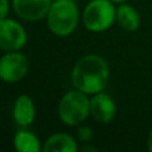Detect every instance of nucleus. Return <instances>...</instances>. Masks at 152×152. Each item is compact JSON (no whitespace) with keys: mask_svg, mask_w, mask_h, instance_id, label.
Listing matches in <instances>:
<instances>
[{"mask_svg":"<svg viewBox=\"0 0 152 152\" xmlns=\"http://www.w3.org/2000/svg\"><path fill=\"white\" fill-rule=\"evenodd\" d=\"M110 69L107 61L99 55H87L81 58L71 72V80L76 89L87 95L102 92L107 87Z\"/></svg>","mask_w":152,"mask_h":152,"instance_id":"obj_1","label":"nucleus"},{"mask_svg":"<svg viewBox=\"0 0 152 152\" xmlns=\"http://www.w3.org/2000/svg\"><path fill=\"white\" fill-rule=\"evenodd\" d=\"M79 21V11L72 0H56L47 13V24L53 35L68 36L75 31Z\"/></svg>","mask_w":152,"mask_h":152,"instance_id":"obj_2","label":"nucleus"},{"mask_svg":"<svg viewBox=\"0 0 152 152\" xmlns=\"http://www.w3.org/2000/svg\"><path fill=\"white\" fill-rule=\"evenodd\" d=\"M89 113L91 100L87 97V94L79 89L67 92L59 103V118L69 127L83 123Z\"/></svg>","mask_w":152,"mask_h":152,"instance_id":"obj_3","label":"nucleus"},{"mask_svg":"<svg viewBox=\"0 0 152 152\" xmlns=\"http://www.w3.org/2000/svg\"><path fill=\"white\" fill-rule=\"evenodd\" d=\"M116 10L111 0H91L84 8L83 23L88 31L103 32L113 24Z\"/></svg>","mask_w":152,"mask_h":152,"instance_id":"obj_4","label":"nucleus"},{"mask_svg":"<svg viewBox=\"0 0 152 152\" xmlns=\"http://www.w3.org/2000/svg\"><path fill=\"white\" fill-rule=\"evenodd\" d=\"M28 71V60L23 53L11 51L0 60V77L5 83H16L21 80Z\"/></svg>","mask_w":152,"mask_h":152,"instance_id":"obj_5","label":"nucleus"},{"mask_svg":"<svg viewBox=\"0 0 152 152\" xmlns=\"http://www.w3.org/2000/svg\"><path fill=\"white\" fill-rule=\"evenodd\" d=\"M27 42V34L24 28L15 20L1 19L0 20V45L3 51H19Z\"/></svg>","mask_w":152,"mask_h":152,"instance_id":"obj_6","label":"nucleus"},{"mask_svg":"<svg viewBox=\"0 0 152 152\" xmlns=\"http://www.w3.org/2000/svg\"><path fill=\"white\" fill-rule=\"evenodd\" d=\"M51 4V0H12L16 15L27 21H37L47 16Z\"/></svg>","mask_w":152,"mask_h":152,"instance_id":"obj_7","label":"nucleus"},{"mask_svg":"<svg viewBox=\"0 0 152 152\" xmlns=\"http://www.w3.org/2000/svg\"><path fill=\"white\" fill-rule=\"evenodd\" d=\"M115 113L116 105L110 95L103 92L95 94V96L91 99V115L99 123H111L115 118Z\"/></svg>","mask_w":152,"mask_h":152,"instance_id":"obj_8","label":"nucleus"},{"mask_svg":"<svg viewBox=\"0 0 152 152\" xmlns=\"http://www.w3.org/2000/svg\"><path fill=\"white\" fill-rule=\"evenodd\" d=\"M12 115L16 124L20 126L21 128H26L32 124L35 119V105L28 95H20L16 99L13 104Z\"/></svg>","mask_w":152,"mask_h":152,"instance_id":"obj_9","label":"nucleus"},{"mask_svg":"<svg viewBox=\"0 0 152 152\" xmlns=\"http://www.w3.org/2000/svg\"><path fill=\"white\" fill-rule=\"evenodd\" d=\"M116 20L119 26L127 32H134L139 28L140 18L137 11L128 4H121L116 10Z\"/></svg>","mask_w":152,"mask_h":152,"instance_id":"obj_10","label":"nucleus"},{"mask_svg":"<svg viewBox=\"0 0 152 152\" xmlns=\"http://www.w3.org/2000/svg\"><path fill=\"white\" fill-rule=\"evenodd\" d=\"M43 150L45 152H75L77 150L75 140L67 134H55L47 139Z\"/></svg>","mask_w":152,"mask_h":152,"instance_id":"obj_11","label":"nucleus"},{"mask_svg":"<svg viewBox=\"0 0 152 152\" xmlns=\"http://www.w3.org/2000/svg\"><path fill=\"white\" fill-rule=\"evenodd\" d=\"M15 148L19 152H39L40 143L37 137L32 132L27 129H20L16 132L15 139H13Z\"/></svg>","mask_w":152,"mask_h":152,"instance_id":"obj_12","label":"nucleus"},{"mask_svg":"<svg viewBox=\"0 0 152 152\" xmlns=\"http://www.w3.org/2000/svg\"><path fill=\"white\" fill-rule=\"evenodd\" d=\"M77 139L83 143H87L92 139V131L89 127H81L77 131Z\"/></svg>","mask_w":152,"mask_h":152,"instance_id":"obj_13","label":"nucleus"},{"mask_svg":"<svg viewBox=\"0 0 152 152\" xmlns=\"http://www.w3.org/2000/svg\"><path fill=\"white\" fill-rule=\"evenodd\" d=\"M8 13V0H1V13H0V18L5 19Z\"/></svg>","mask_w":152,"mask_h":152,"instance_id":"obj_14","label":"nucleus"},{"mask_svg":"<svg viewBox=\"0 0 152 152\" xmlns=\"http://www.w3.org/2000/svg\"><path fill=\"white\" fill-rule=\"evenodd\" d=\"M147 147H148V150H150V151H152V129H151L150 135H148V140H147Z\"/></svg>","mask_w":152,"mask_h":152,"instance_id":"obj_15","label":"nucleus"},{"mask_svg":"<svg viewBox=\"0 0 152 152\" xmlns=\"http://www.w3.org/2000/svg\"><path fill=\"white\" fill-rule=\"evenodd\" d=\"M81 151H94V152H96L97 150L95 147H88V145H84V147H81Z\"/></svg>","mask_w":152,"mask_h":152,"instance_id":"obj_16","label":"nucleus"},{"mask_svg":"<svg viewBox=\"0 0 152 152\" xmlns=\"http://www.w3.org/2000/svg\"><path fill=\"white\" fill-rule=\"evenodd\" d=\"M111 1H113V3H124V1H127V0H111Z\"/></svg>","mask_w":152,"mask_h":152,"instance_id":"obj_17","label":"nucleus"}]
</instances>
